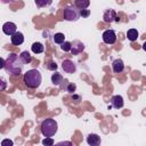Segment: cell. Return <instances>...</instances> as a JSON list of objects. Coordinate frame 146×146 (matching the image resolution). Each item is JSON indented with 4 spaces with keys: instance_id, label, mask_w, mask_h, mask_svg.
<instances>
[{
    "instance_id": "cell-1",
    "label": "cell",
    "mask_w": 146,
    "mask_h": 146,
    "mask_svg": "<svg viewBox=\"0 0 146 146\" xmlns=\"http://www.w3.org/2000/svg\"><path fill=\"white\" fill-rule=\"evenodd\" d=\"M24 63L17 54H10L5 59V70L14 76H18L22 73Z\"/></svg>"
},
{
    "instance_id": "cell-2",
    "label": "cell",
    "mask_w": 146,
    "mask_h": 146,
    "mask_svg": "<svg viewBox=\"0 0 146 146\" xmlns=\"http://www.w3.org/2000/svg\"><path fill=\"white\" fill-rule=\"evenodd\" d=\"M23 81H24V83H25V86L27 88L35 89V88H38L41 84L42 75H41V73L36 68H32V70H29L24 74Z\"/></svg>"
},
{
    "instance_id": "cell-3",
    "label": "cell",
    "mask_w": 146,
    "mask_h": 146,
    "mask_svg": "<svg viewBox=\"0 0 146 146\" xmlns=\"http://www.w3.org/2000/svg\"><path fill=\"white\" fill-rule=\"evenodd\" d=\"M40 129H41V132L44 137H52L57 132L58 125L54 119H46L44 121H42Z\"/></svg>"
},
{
    "instance_id": "cell-4",
    "label": "cell",
    "mask_w": 146,
    "mask_h": 146,
    "mask_svg": "<svg viewBox=\"0 0 146 146\" xmlns=\"http://www.w3.org/2000/svg\"><path fill=\"white\" fill-rule=\"evenodd\" d=\"M80 16V9L75 5H67L64 8V19L68 22H75Z\"/></svg>"
},
{
    "instance_id": "cell-5",
    "label": "cell",
    "mask_w": 146,
    "mask_h": 146,
    "mask_svg": "<svg viewBox=\"0 0 146 146\" xmlns=\"http://www.w3.org/2000/svg\"><path fill=\"white\" fill-rule=\"evenodd\" d=\"M102 38H103V41L106 44H113L116 41V33L113 30H105L103 32Z\"/></svg>"
},
{
    "instance_id": "cell-6",
    "label": "cell",
    "mask_w": 146,
    "mask_h": 146,
    "mask_svg": "<svg viewBox=\"0 0 146 146\" xmlns=\"http://www.w3.org/2000/svg\"><path fill=\"white\" fill-rule=\"evenodd\" d=\"M2 32H3L5 34L11 36L14 33L17 32V26H16V24L13 23V22H6V23L2 25Z\"/></svg>"
},
{
    "instance_id": "cell-7",
    "label": "cell",
    "mask_w": 146,
    "mask_h": 146,
    "mask_svg": "<svg viewBox=\"0 0 146 146\" xmlns=\"http://www.w3.org/2000/svg\"><path fill=\"white\" fill-rule=\"evenodd\" d=\"M116 11L114 9H106L103 14V19L106 23H113L116 21Z\"/></svg>"
},
{
    "instance_id": "cell-8",
    "label": "cell",
    "mask_w": 146,
    "mask_h": 146,
    "mask_svg": "<svg viewBox=\"0 0 146 146\" xmlns=\"http://www.w3.org/2000/svg\"><path fill=\"white\" fill-rule=\"evenodd\" d=\"M62 67H63L64 72L70 73V74L74 73V72L76 71V65H75V63H73L71 59H65V60H63Z\"/></svg>"
},
{
    "instance_id": "cell-9",
    "label": "cell",
    "mask_w": 146,
    "mask_h": 146,
    "mask_svg": "<svg viewBox=\"0 0 146 146\" xmlns=\"http://www.w3.org/2000/svg\"><path fill=\"white\" fill-rule=\"evenodd\" d=\"M84 50V44L83 42H81L80 40H75L72 42V49L71 52L72 55H79L80 52H82Z\"/></svg>"
},
{
    "instance_id": "cell-10",
    "label": "cell",
    "mask_w": 146,
    "mask_h": 146,
    "mask_svg": "<svg viewBox=\"0 0 146 146\" xmlns=\"http://www.w3.org/2000/svg\"><path fill=\"white\" fill-rule=\"evenodd\" d=\"M111 105H112L114 108H116V110L123 107V105H124L123 97L120 96V95H114V96H112V98H111Z\"/></svg>"
},
{
    "instance_id": "cell-11",
    "label": "cell",
    "mask_w": 146,
    "mask_h": 146,
    "mask_svg": "<svg viewBox=\"0 0 146 146\" xmlns=\"http://www.w3.org/2000/svg\"><path fill=\"white\" fill-rule=\"evenodd\" d=\"M10 41L14 46H19L24 42V34L22 32H16L10 36Z\"/></svg>"
},
{
    "instance_id": "cell-12",
    "label": "cell",
    "mask_w": 146,
    "mask_h": 146,
    "mask_svg": "<svg viewBox=\"0 0 146 146\" xmlns=\"http://www.w3.org/2000/svg\"><path fill=\"white\" fill-rule=\"evenodd\" d=\"M112 70L114 73H121L123 70H124V63L122 59L117 58V59H114L113 63H112Z\"/></svg>"
},
{
    "instance_id": "cell-13",
    "label": "cell",
    "mask_w": 146,
    "mask_h": 146,
    "mask_svg": "<svg viewBox=\"0 0 146 146\" xmlns=\"http://www.w3.org/2000/svg\"><path fill=\"white\" fill-rule=\"evenodd\" d=\"M87 143L90 146H98L100 144V137L96 133H89L87 137Z\"/></svg>"
},
{
    "instance_id": "cell-14",
    "label": "cell",
    "mask_w": 146,
    "mask_h": 146,
    "mask_svg": "<svg viewBox=\"0 0 146 146\" xmlns=\"http://www.w3.org/2000/svg\"><path fill=\"white\" fill-rule=\"evenodd\" d=\"M51 82H52V84H55V86H59L60 82H63V75H62L60 73H58V72L52 73V74H51Z\"/></svg>"
},
{
    "instance_id": "cell-15",
    "label": "cell",
    "mask_w": 146,
    "mask_h": 146,
    "mask_svg": "<svg viewBox=\"0 0 146 146\" xmlns=\"http://www.w3.org/2000/svg\"><path fill=\"white\" fill-rule=\"evenodd\" d=\"M74 5L81 10V9H87L90 5V0H74Z\"/></svg>"
},
{
    "instance_id": "cell-16",
    "label": "cell",
    "mask_w": 146,
    "mask_h": 146,
    "mask_svg": "<svg viewBox=\"0 0 146 146\" xmlns=\"http://www.w3.org/2000/svg\"><path fill=\"white\" fill-rule=\"evenodd\" d=\"M19 57H21V59H22V62H23L24 64H30L31 60H32V56H31V54H30L29 51H26V50L22 51L21 55H19Z\"/></svg>"
},
{
    "instance_id": "cell-17",
    "label": "cell",
    "mask_w": 146,
    "mask_h": 146,
    "mask_svg": "<svg viewBox=\"0 0 146 146\" xmlns=\"http://www.w3.org/2000/svg\"><path fill=\"white\" fill-rule=\"evenodd\" d=\"M31 49H32V51H33L34 54H41V52H43L44 47H43V44H42L41 42H34V43L31 46Z\"/></svg>"
},
{
    "instance_id": "cell-18",
    "label": "cell",
    "mask_w": 146,
    "mask_h": 146,
    "mask_svg": "<svg viewBox=\"0 0 146 146\" xmlns=\"http://www.w3.org/2000/svg\"><path fill=\"white\" fill-rule=\"evenodd\" d=\"M127 38H128V40H130V41H136L137 38H138V31H137L136 29H130V30H128V32H127Z\"/></svg>"
},
{
    "instance_id": "cell-19",
    "label": "cell",
    "mask_w": 146,
    "mask_h": 146,
    "mask_svg": "<svg viewBox=\"0 0 146 146\" xmlns=\"http://www.w3.org/2000/svg\"><path fill=\"white\" fill-rule=\"evenodd\" d=\"M34 3L38 8H43L50 6L52 3V0H34Z\"/></svg>"
},
{
    "instance_id": "cell-20",
    "label": "cell",
    "mask_w": 146,
    "mask_h": 146,
    "mask_svg": "<svg viewBox=\"0 0 146 146\" xmlns=\"http://www.w3.org/2000/svg\"><path fill=\"white\" fill-rule=\"evenodd\" d=\"M64 41H65V35H64L63 33L58 32V33H55V34H54V42H55V43L62 44Z\"/></svg>"
},
{
    "instance_id": "cell-21",
    "label": "cell",
    "mask_w": 146,
    "mask_h": 146,
    "mask_svg": "<svg viewBox=\"0 0 146 146\" xmlns=\"http://www.w3.org/2000/svg\"><path fill=\"white\" fill-rule=\"evenodd\" d=\"M60 49L63 51H71L72 49V42L70 41H64L62 44H60Z\"/></svg>"
},
{
    "instance_id": "cell-22",
    "label": "cell",
    "mask_w": 146,
    "mask_h": 146,
    "mask_svg": "<svg viewBox=\"0 0 146 146\" xmlns=\"http://www.w3.org/2000/svg\"><path fill=\"white\" fill-rule=\"evenodd\" d=\"M54 139L51 138V137H46L43 140H42V144L43 145H46V146H51V145H54Z\"/></svg>"
},
{
    "instance_id": "cell-23",
    "label": "cell",
    "mask_w": 146,
    "mask_h": 146,
    "mask_svg": "<svg viewBox=\"0 0 146 146\" xmlns=\"http://www.w3.org/2000/svg\"><path fill=\"white\" fill-rule=\"evenodd\" d=\"M76 90V86L74 83H68L67 87H66V91L70 92V94H74V91Z\"/></svg>"
},
{
    "instance_id": "cell-24",
    "label": "cell",
    "mask_w": 146,
    "mask_h": 146,
    "mask_svg": "<svg viewBox=\"0 0 146 146\" xmlns=\"http://www.w3.org/2000/svg\"><path fill=\"white\" fill-rule=\"evenodd\" d=\"M80 15H81L82 17H88V16L90 15V10H89V9H81V10H80Z\"/></svg>"
},
{
    "instance_id": "cell-25",
    "label": "cell",
    "mask_w": 146,
    "mask_h": 146,
    "mask_svg": "<svg viewBox=\"0 0 146 146\" xmlns=\"http://www.w3.org/2000/svg\"><path fill=\"white\" fill-rule=\"evenodd\" d=\"M48 70H50V71H56V70H57V64H56L55 62H50V63L48 64Z\"/></svg>"
},
{
    "instance_id": "cell-26",
    "label": "cell",
    "mask_w": 146,
    "mask_h": 146,
    "mask_svg": "<svg viewBox=\"0 0 146 146\" xmlns=\"http://www.w3.org/2000/svg\"><path fill=\"white\" fill-rule=\"evenodd\" d=\"M13 140H10V139H3L2 141H1V145L2 146H6V145H8V146H13Z\"/></svg>"
},
{
    "instance_id": "cell-27",
    "label": "cell",
    "mask_w": 146,
    "mask_h": 146,
    "mask_svg": "<svg viewBox=\"0 0 146 146\" xmlns=\"http://www.w3.org/2000/svg\"><path fill=\"white\" fill-rule=\"evenodd\" d=\"M0 80H1V88H0V90L3 91L6 89V80H5V78H1Z\"/></svg>"
},
{
    "instance_id": "cell-28",
    "label": "cell",
    "mask_w": 146,
    "mask_h": 146,
    "mask_svg": "<svg viewBox=\"0 0 146 146\" xmlns=\"http://www.w3.org/2000/svg\"><path fill=\"white\" fill-rule=\"evenodd\" d=\"M58 145H72V143L71 141H60V143H58Z\"/></svg>"
},
{
    "instance_id": "cell-29",
    "label": "cell",
    "mask_w": 146,
    "mask_h": 146,
    "mask_svg": "<svg viewBox=\"0 0 146 146\" xmlns=\"http://www.w3.org/2000/svg\"><path fill=\"white\" fill-rule=\"evenodd\" d=\"M0 67H1V68H5V59H3V58L1 59V66H0Z\"/></svg>"
},
{
    "instance_id": "cell-30",
    "label": "cell",
    "mask_w": 146,
    "mask_h": 146,
    "mask_svg": "<svg viewBox=\"0 0 146 146\" xmlns=\"http://www.w3.org/2000/svg\"><path fill=\"white\" fill-rule=\"evenodd\" d=\"M73 98H74V99H80V96H76V95H73Z\"/></svg>"
},
{
    "instance_id": "cell-31",
    "label": "cell",
    "mask_w": 146,
    "mask_h": 146,
    "mask_svg": "<svg viewBox=\"0 0 146 146\" xmlns=\"http://www.w3.org/2000/svg\"><path fill=\"white\" fill-rule=\"evenodd\" d=\"M143 49L146 51V41H145V42H144V44H143Z\"/></svg>"
},
{
    "instance_id": "cell-32",
    "label": "cell",
    "mask_w": 146,
    "mask_h": 146,
    "mask_svg": "<svg viewBox=\"0 0 146 146\" xmlns=\"http://www.w3.org/2000/svg\"><path fill=\"white\" fill-rule=\"evenodd\" d=\"M10 1H13V0H2V2H5V3H7V2H10Z\"/></svg>"
}]
</instances>
